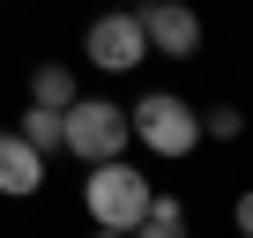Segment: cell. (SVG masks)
Listing matches in <instances>:
<instances>
[{
	"instance_id": "obj_2",
	"label": "cell",
	"mask_w": 253,
	"mask_h": 238,
	"mask_svg": "<svg viewBox=\"0 0 253 238\" xmlns=\"http://www.w3.org/2000/svg\"><path fill=\"white\" fill-rule=\"evenodd\" d=\"M126 127H134V142H142L149 157H164V164H179V157L201 149V112H194L186 97H171V89L134 97V104H126Z\"/></svg>"
},
{
	"instance_id": "obj_10",
	"label": "cell",
	"mask_w": 253,
	"mask_h": 238,
	"mask_svg": "<svg viewBox=\"0 0 253 238\" xmlns=\"http://www.w3.org/2000/svg\"><path fill=\"white\" fill-rule=\"evenodd\" d=\"M238 134H246V112L238 104H209L201 112V142H238Z\"/></svg>"
},
{
	"instance_id": "obj_7",
	"label": "cell",
	"mask_w": 253,
	"mask_h": 238,
	"mask_svg": "<svg viewBox=\"0 0 253 238\" xmlns=\"http://www.w3.org/2000/svg\"><path fill=\"white\" fill-rule=\"evenodd\" d=\"M75 97H82L75 67H60V60H38V67H30V104H52V112H60V104H75Z\"/></svg>"
},
{
	"instance_id": "obj_6",
	"label": "cell",
	"mask_w": 253,
	"mask_h": 238,
	"mask_svg": "<svg viewBox=\"0 0 253 238\" xmlns=\"http://www.w3.org/2000/svg\"><path fill=\"white\" fill-rule=\"evenodd\" d=\"M0 194H8V201L45 194V149H38L23 127H0Z\"/></svg>"
},
{
	"instance_id": "obj_11",
	"label": "cell",
	"mask_w": 253,
	"mask_h": 238,
	"mask_svg": "<svg viewBox=\"0 0 253 238\" xmlns=\"http://www.w3.org/2000/svg\"><path fill=\"white\" fill-rule=\"evenodd\" d=\"M231 223H238V231H246V238H253V186H246V194H238V201H231Z\"/></svg>"
},
{
	"instance_id": "obj_5",
	"label": "cell",
	"mask_w": 253,
	"mask_h": 238,
	"mask_svg": "<svg viewBox=\"0 0 253 238\" xmlns=\"http://www.w3.org/2000/svg\"><path fill=\"white\" fill-rule=\"evenodd\" d=\"M134 15H142L149 52H164V60H194L201 52V15L186 0H134Z\"/></svg>"
},
{
	"instance_id": "obj_1",
	"label": "cell",
	"mask_w": 253,
	"mask_h": 238,
	"mask_svg": "<svg viewBox=\"0 0 253 238\" xmlns=\"http://www.w3.org/2000/svg\"><path fill=\"white\" fill-rule=\"evenodd\" d=\"M149 194H157V186L126 164V157H97V164H82V216H89L97 231H134V216H142Z\"/></svg>"
},
{
	"instance_id": "obj_4",
	"label": "cell",
	"mask_w": 253,
	"mask_h": 238,
	"mask_svg": "<svg viewBox=\"0 0 253 238\" xmlns=\"http://www.w3.org/2000/svg\"><path fill=\"white\" fill-rule=\"evenodd\" d=\"M82 60L97 67V75H134L142 60H149V38H142V15L134 8H119V0H112V8L82 30Z\"/></svg>"
},
{
	"instance_id": "obj_3",
	"label": "cell",
	"mask_w": 253,
	"mask_h": 238,
	"mask_svg": "<svg viewBox=\"0 0 253 238\" xmlns=\"http://www.w3.org/2000/svg\"><path fill=\"white\" fill-rule=\"evenodd\" d=\"M126 142H134L126 104H112V97H75V104H60V149H67L75 164L126 157Z\"/></svg>"
},
{
	"instance_id": "obj_8",
	"label": "cell",
	"mask_w": 253,
	"mask_h": 238,
	"mask_svg": "<svg viewBox=\"0 0 253 238\" xmlns=\"http://www.w3.org/2000/svg\"><path fill=\"white\" fill-rule=\"evenodd\" d=\"M134 231H142V238H179V231H186V208H179L171 194H149L142 216H134Z\"/></svg>"
},
{
	"instance_id": "obj_9",
	"label": "cell",
	"mask_w": 253,
	"mask_h": 238,
	"mask_svg": "<svg viewBox=\"0 0 253 238\" xmlns=\"http://www.w3.org/2000/svg\"><path fill=\"white\" fill-rule=\"evenodd\" d=\"M15 127H23V134H30L45 157H60V112H52V104H30V112L15 119Z\"/></svg>"
},
{
	"instance_id": "obj_12",
	"label": "cell",
	"mask_w": 253,
	"mask_h": 238,
	"mask_svg": "<svg viewBox=\"0 0 253 238\" xmlns=\"http://www.w3.org/2000/svg\"><path fill=\"white\" fill-rule=\"evenodd\" d=\"M119 8H134V0H119Z\"/></svg>"
}]
</instances>
